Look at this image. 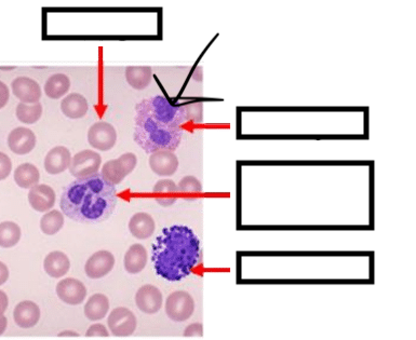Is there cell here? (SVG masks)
I'll use <instances>...</instances> for the list:
<instances>
[{
  "mask_svg": "<svg viewBox=\"0 0 416 340\" xmlns=\"http://www.w3.org/2000/svg\"><path fill=\"white\" fill-rule=\"evenodd\" d=\"M88 142L97 150L108 152L117 142V132L108 122H97L88 131Z\"/></svg>",
  "mask_w": 416,
  "mask_h": 340,
  "instance_id": "obj_8",
  "label": "cell"
},
{
  "mask_svg": "<svg viewBox=\"0 0 416 340\" xmlns=\"http://www.w3.org/2000/svg\"><path fill=\"white\" fill-rule=\"evenodd\" d=\"M9 274L10 273H9L7 265L3 263V261H0V286H3L7 282Z\"/></svg>",
  "mask_w": 416,
  "mask_h": 340,
  "instance_id": "obj_35",
  "label": "cell"
},
{
  "mask_svg": "<svg viewBox=\"0 0 416 340\" xmlns=\"http://www.w3.org/2000/svg\"><path fill=\"white\" fill-rule=\"evenodd\" d=\"M8 320L3 314H0V335H3L7 330Z\"/></svg>",
  "mask_w": 416,
  "mask_h": 340,
  "instance_id": "obj_37",
  "label": "cell"
},
{
  "mask_svg": "<svg viewBox=\"0 0 416 340\" xmlns=\"http://www.w3.org/2000/svg\"><path fill=\"white\" fill-rule=\"evenodd\" d=\"M110 310V301L104 294H95L85 305V316L90 321H100Z\"/></svg>",
  "mask_w": 416,
  "mask_h": 340,
  "instance_id": "obj_22",
  "label": "cell"
},
{
  "mask_svg": "<svg viewBox=\"0 0 416 340\" xmlns=\"http://www.w3.org/2000/svg\"><path fill=\"white\" fill-rule=\"evenodd\" d=\"M152 78V70L150 66H129L126 68V79L130 87L143 90L150 86Z\"/></svg>",
  "mask_w": 416,
  "mask_h": 340,
  "instance_id": "obj_23",
  "label": "cell"
},
{
  "mask_svg": "<svg viewBox=\"0 0 416 340\" xmlns=\"http://www.w3.org/2000/svg\"><path fill=\"white\" fill-rule=\"evenodd\" d=\"M148 255L142 244L130 246L125 255V269L130 274H137L144 270L148 263Z\"/></svg>",
  "mask_w": 416,
  "mask_h": 340,
  "instance_id": "obj_21",
  "label": "cell"
},
{
  "mask_svg": "<svg viewBox=\"0 0 416 340\" xmlns=\"http://www.w3.org/2000/svg\"><path fill=\"white\" fill-rule=\"evenodd\" d=\"M28 202L35 211L41 212V213L50 211L55 203V190L48 185H36L30 189Z\"/></svg>",
  "mask_w": 416,
  "mask_h": 340,
  "instance_id": "obj_15",
  "label": "cell"
},
{
  "mask_svg": "<svg viewBox=\"0 0 416 340\" xmlns=\"http://www.w3.org/2000/svg\"><path fill=\"white\" fill-rule=\"evenodd\" d=\"M58 336L59 337H78V334L75 333V332L68 330V332H62Z\"/></svg>",
  "mask_w": 416,
  "mask_h": 340,
  "instance_id": "obj_38",
  "label": "cell"
},
{
  "mask_svg": "<svg viewBox=\"0 0 416 340\" xmlns=\"http://www.w3.org/2000/svg\"><path fill=\"white\" fill-rule=\"evenodd\" d=\"M177 192H179V188L175 181H170V179L158 181L152 189V192L157 196L156 202L162 206H172L177 201L175 194H177Z\"/></svg>",
  "mask_w": 416,
  "mask_h": 340,
  "instance_id": "obj_25",
  "label": "cell"
},
{
  "mask_svg": "<svg viewBox=\"0 0 416 340\" xmlns=\"http://www.w3.org/2000/svg\"><path fill=\"white\" fill-rule=\"evenodd\" d=\"M12 171V162L10 158L0 152V181L7 179Z\"/></svg>",
  "mask_w": 416,
  "mask_h": 340,
  "instance_id": "obj_31",
  "label": "cell"
},
{
  "mask_svg": "<svg viewBox=\"0 0 416 340\" xmlns=\"http://www.w3.org/2000/svg\"><path fill=\"white\" fill-rule=\"evenodd\" d=\"M17 326L22 328H30L37 326L40 320V309L34 301H21L13 311Z\"/></svg>",
  "mask_w": 416,
  "mask_h": 340,
  "instance_id": "obj_17",
  "label": "cell"
},
{
  "mask_svg": "<svg viewBox=\"0 0 416 340\" xmlns=\"http://www.w3.org/2000/svg\"><path fill=\"white\" fill-rule=\"evenodd\" d=\"M64 226V214L59 210L48 212L40 219V229L48 236H55Z\"/></svg>",
  "mask_w": 416,
  "mask_h": 340,
  "instance_id": "obj_28",
  "label": "cell"
},
{
  "mask_svg": "<svg viewBox=\"0 0 416 340\" xmlns=\"http://www.w3.org/2000/svg\"><path fill=\"white\" fill-rule=\"evenodd\" d=\"M108 324L112 335L116 337H128L132 335L137 330V317L129 309L118 307L110 312Z\"/></svg>",
  "mask_w": 416,
  "mask_h": 340,
  "instance_id": "obj_7",
  "label": "cell"
},
{
  "mask_svg": "<svg viewBox=\"0 0 416 340\" xmlns=\"http://www.w3.org/2000/svg\"><path fill=\"white\" fill-rule=\"evenodd\" d=\"M22 231L13 221L0 223V248H10L20 242Z\"/></svg>",
  "mask_w": 416,
  "mask_h": 340,
  "instance_id": "obj_27",
  "label": "cell"
},
{
  "mask_svg": "<svg viewBox=\"0 0 416 340\" xmlns=\"http://www.w3.org/2000/svg\"><path fill=\"white\" fill-rule=\"evenodd\" d=\"M36 142L35 133L28 128H15L8 137V146L11 152L20 156L30 154L35 148Z\"/></svg>",
  "mask_w": 416,
  "mask_h": 340,
  "instance_id": "obj_12",
  "label": "cell"
},
{
  "mask_svg": "<svg viewBox=\"0 0 416 340\" xmlns=\"http://www.w3.org/2000/svg\"><path fill=\"white\" fill-rule=\"evenodd\" d=\"M9 305V299H8L7 294L5 292L0 291V314H3L8 309Z\"/></svg>",
  "mask_w": 416,
  "mask_h": 340,
  "instance_id": "obj_36",
  "label": "cell"
},
{
  "mask_svg": "<svg viewBox=\"0 0 416 340\" xmlns=\"http://www.w3.org/2000/svg\"><path fill=\"white\" fill-rule=\"evenodd\" d=\"M89 110L87 99L79 93H70L61 102V110L70 119L85 117Z\"/></svg>",
  "mask_w": 416,
  "mask_h": 340,
  "instance_id": "obj_19",
  "label": "cell"
},
{
  "mask_svg": "<svg viewBox=\"0 0 416 340\" xmlns=\"http://www.w3.org/2000/svg\"><path fill=\"white\" fill-rule=\"evenodd\" d=\"M87 288L81 281L74 278L63 279L57 286V294L63 303L77 306L87 297Z\"/></svg>",
  "mask_w": 416,
  "mask_h": 340,
  "instance_id": "obj_9",
  "label": "cell"
},
{
  "mask_svg": "<svg viewBox=\"0 0 416 340\" xmlns=\"http://www.w3.org/2000/svg\"><path fill=\"white\" fill-rule=\"evenodd\" d=\"M117 189L102 174L77 179L65 187L60 206L65 217L81 223H99L110 219L117 206Z\"/></svg>",
  "mask_w": 416,
  "mask_h": 340,
  "instance_id": "obj_2",
  "label": "cell"
},
{
  "mask_svg": "<svg viewBox=\"0 0 416 340\" xmlns=\"http://www.w3.org/2000/svg\"><path fill=\"white\" fill-rule=\"evenodd\" d=\"M115 266V257L110 252H97L86 263V274L90 279H101L108 276Z\"/></svg>",
  "mask_w": 416,
  "mask_h": 340,
  "instance_id": "obj_10",
  "label": "cell"
},
{
  "mask_svg": "<svg viewBox=\"0 0 416 340\" xmlns=\"http://www.w3.org/2000/svg\"><path fill=\"white\" fill-rule=\"evenodd\" d=\"M9 97H10V90L5 82L0 81V110L8 104Z\"/></svg>",
  "mask_w": 416,
  "mask_h": 340,
  "instance_id": "obj_34",
  "label": "cell"
},
{
  "mask_svg": "<svg viewBox=\"0 0 416 340\" xmlns=\"http://www.w3.org/2000/svg\"><path fill=\"white\" fill-rule=\"evenodd\" d=\"M135 141L148 154L175 152L182 141L183 123L190 114L185 106H175L162 95L143 99L135 107Z\"/></svg>",
  "mask_w": 416,
  "mask_h": 340,
  "instance_id": "obj_1",
  "label": "cell"
},
{
  "mask_svg": "<svg viewBox=\"0 0 416 340\" xmlns=\"http://www.w3.org/2000/svg\"><path fill=\"white\" fill-rule=\"evenodd\" d=\"M70 80L65 74H55L46 81L45 93L50 99H58L70 91Z\"/></svg>",
  "mask_w": 416,
  "mask_h": 340,
  "instance_id": "obj_26",
  "label": "cell"
},
{
  "mask_svg": "<svg viewBox=\"0 0 416 340\" xmlns=\"http://www.w3.org/2000/svg\"><path fill=\"white\" fill-rule=\"evenodd\" d=\"M195 301L187 292L177 291L171 294L166 301V313L175 322H184L192 316Z\"/></svg>",
  "mask_w": 416,
  "mask_h": 340,
  "instance_id": "obj_6",
  "label": "cell"
},
{
  "mask_svg": "<svg viewBox=\"0 0 416 340\" xmlns=\"http://www.w3.org/2000/svg\"><path fill=\"white\" fill-rule=\"evenodd\" d=\"M162 301L164 299L159 288L150 284H146L139 288L135 295L137 308L148 314L157 313L161 309Z\"/></svg>",
  "mask_w": 416,
  "mask_h": 340,
  "instance_id": "obj_11",
  "label": "cell"
},
{
  "mask_svg": "<svg viewBox=\"0 0 416 340\" xmlns=\"http://www.w3.org/2000/svg\"><path fill=\"white\" fill-rule=\"evenodd\" d=\"M72 154L64 146L53 147L45 158V169L51 175H58L70 168Z\"/></svg>",
  "mask_w": 416,
  "mask_h": 340,
  "instance_id": "obj_16",
  "label": "cell"
},
{
  "mask_svg": "<svg viewBox=\"0 0 416 340\" xmlns=\"http://www.w3.org/2000/svg\"><path fill=\"white\" fill-rule=\"evenodd\" d=\"M102 158L95 150L86 149L72 157L70 164V173L76 179H85L99 173Z\"/></svg>",
  "mask_w": 416,
  "mask_h": 340,
  "instance_id": "obj_5",
  "label": "cell"
},
{
  "mask_svg": "<svg viewBox=\"0 0 416 340\" xmlns=\"http://www.w3.org/2000/svg\"><path fill=\"white\" fill-rule=\"evenodd\" d=\"M154 219L148 213H137L129 221V230L135 238L139 240H146L154 234Z\"/></svg>",
  "mask_w": 416,
  "mask_h": 340,
  "instance_id": "obj_20",
  "label": "cell"
},
{
  "mask_svg": "<svg viewBox=\"0 0 416 340\" xmlns=\"http://www.w3.org/2000/svg\"><path fill=\"white\" fill-rule=\"evenodd\" d=\"M152 261L158 276L170 282L183 280L199 263V238L190 227L165 228L155 239Z\"/></svg>",
  "mask_w": 416,
  "mask_h": 340,
  "instance_id": "obj_3",
  "label": "cell"
},
{
  "mask_svg": "<svg viewBox=\"0 0 416 340\" xmlns=\"http://www.w3.org/2000/svg\"><path fill=\"white\" fill-rule=\"evenodd\" d=\"M43 269L51 278L60 279L70 269V261L66 254L61 251L51 252L43 261Z\"/></svg>",
  "mask_w": 416,
  "mask_h": 340,
  "instance_id": "obj_18",
  "label": "cell"
},
{
  "mask_svg": "<svg viewBox=\"0 0 416 340\" xmlns=\"http://www.w3.org/2000/svg\"><path fill=\"white\" fill-rule=\"evenodd\" d=\"M11 89L15 97L20 99L21 103L35 104L39 102L41 97V88L36 80L28 77H18L11 83Z\"/></svg>",
  "mask_w": 416,
  "mask_h": 340,
  "instance_id": "obj_13",
  "label": "cell"
},
{
  "mask_svg": "<svg viewBox=\"0 0 416 340\" xmlns=\"http://www.w3.org/2000/svg\"><path fill=\"white\" fill-rule=\"evenodd\" d=\"M177 188H179V192H192V194L200 192L202 190L201 184H200L199 181L194 177H184L182 181H179Z\"/></svg>",
  "mask_w": 416,
  "mask_h": 340,
  "instance_id": "obj_30",
  "label": "cell"
},
{
  "mask_svg": "<svg viewBox=\"0 0 416 340\" xmlns=\"http://www.w3.org/2000/svg\"><path fill=\"white\" fill-rule=\"evenodd\" d=\"M13 179L20 188L30 189L39 183V170L32 163L20 164L15 169Z\"/></svg>",
  "mask_w": 416,
  "mask_h": 340,
  "instance_id": "obj_24",
  "label": "cell"
},
{
  "mask_svg": "<svg viewBox=\"0 0 416 340\" xmlns=\"http://www.w3.org/2000/svg\"><path fill=\"white\" fill-rule=\"evenodd\" d=\"M86 336L89 338H95V337H108L110 334H108V330H106L103 324H93V326H90L89 330H87V333H86Z\"/></svg>",
  "mask_w": 416,
  "mask_h": 340,
  "instance_id": "obj_32",
  "label": "cell"
},
{
  "mask_svg": "<svg viewBox=\"0 0 416 340\" xmlns=\"http://www.w3.org/2000/svg\"><path fill=\"white\" fill-rule=\"evenodd\" d=\"M137 158L132 152L121 154L117 159L110 160L103 166L102 177L108 183L112 185H118L121 183L129 174L132 173L137 167Z\"/></svg>",
  "mask_w": 416,
  "mask_h": 340,
  "instance_id": "obj_4",
  "label": "cell"
},
{
  "mask_svg": "<svg viewBox=\"0 0 416 340\" xmlns=\"http://www.w3.org/2000/svg\"><path fill=\"white\" fill-rule=\"evenodd\" d=\"M43 114V105L39 102L35 104L19 103L17 106V118L23 123H36Z\"/></svg>",
  "mask_w": 416,
  "mask_h": 340,
  "instance_id": "obj_29",
  "label": "cell"
},
{
  "mask_svg": "<svg viewBox=\"0 0 416 340\" xmlns=\"http://www.w3.org/2000/svg\"><path fill=\"white\" fill-rule=\"evenodd\" d=\"M150 167L159 177H171L179 168V159L173 152L158 150L150 154Z\"/></svg>",
  "mask_w": 416,
  "mask_h": 340,
  "instance_id": "obj_14",
  "label": "cell"
},
{
  "mask_svg": "<svg viewBox=\"0 0 416 340\" xmlns=\"http://www.w3.org/2000/svg\"><path fill=\"white\" fill-rule=\"evenodd\" d=\"M202 334H204V328L201 324L198 323L187 326L186 330H184L185 337H201Z\"/></svg>",
  "mask_w": 416,
  "mask_h": 340,
  "instance_id": "obj_33",
  "label": "cell"
}]
</instances>
